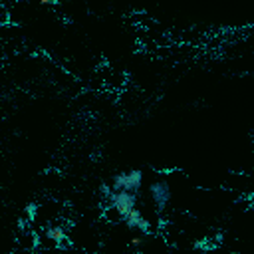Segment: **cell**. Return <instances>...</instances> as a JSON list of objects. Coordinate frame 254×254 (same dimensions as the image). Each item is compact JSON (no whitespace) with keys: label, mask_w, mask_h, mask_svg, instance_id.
Instances as JSON below:
<instances>
[{"label":"cell","mask_w":254,"mask_h":254,"mask_svg":"<svg viewBox=\"0 0 254 254\" xmlns=\"http://www.w3.org/2000/svg\"><path fill=\"white\" fill-rule=\"evenodd\" d=\"M109 200H111V206H113V210L121 216V218H125L133 208H135V192H127V190H115L111 196H109Z\"/></svg>","instance_id":"7a4b0ae2"},{"label":"cell","mask_w":254,"mask_h":254,"mask_svg":"<svg viewBox=\"0 0 254 254\" xmlns=\"http://www.w3.org/2000/svg\"><path fill=\"white\" fill-rule=\"evenodd\" d=\"M143 183V171L133 169L125 173H117L113 179V189L115 190H127V192H137Z\"/></svg>","instance_id":"6da1fadb"},{"label":"cell","mask_w":254,"mask_h":254,"mask_svg":"<svg viewBox=\"0 0 254 254\" xmlns=\"http://www.w3.org/2000/svg\"><path fill=\"white\" fill-rule=\"evenodd\" d=\"M46 236H48L50 240H54V242H62V240L65 238V232H64L62 226H48V228H46Z\"/></svg>","instance_id":"5b68a950"},{"label":"cell","mask_w":254,"mask_h":254,"mask_svg":"<svg viewBox=\"0 0 254 254\" xmlns=\"http://www.w3.org/2000/svg\"><path fill=\"white\" fill-rule=\"evenodd\" d=\"M149 194H151V200H153L157 212H163L167 208L169 200H171V189H169V185L165 181H155L149 187Z\"/></svg>","instance_id":"3957f363"},{"label":"cell","mask_w":254,"mask_h":254,"mask_svg":"<svg viewBox=\"0 0 254 254\" xmlns=\"http://www.w3.org/2000/svg\"><path fill=\"white\" fill-rule=\"evenodd\" d=\"M101 194H105V196H111V194H113V192H111V187H109L107 183L101 185Z\"/></svg>","instance_id":"8992f818"},{"label":"cell","mask_w":254,"mask_h":254,"mask_svg":"<svg viewBox=\"0 0 254 254\" xmlns=\"http://www.w3.org/2000/svg\"><path fill=\"white\" fill-rule=\"evenodd\" d=\"M143 242V238H139V236H135V238H131V246H139Z\"/></svg>","instance_id":"52a82bcc"},{"label":"cell","mask_w":254,"mask_h":254,"mask_svg":"<svg viewBox=\"0 0 254 254\" xmlns=\"http://www.w3.org/2000/svg\"><path fill=\"white\" fill-rule=\"evenodd\" d=\"M26 212H28V216L34 214V204H28V206H26Z\"/></svg>","instance_id":"ba28073f"},{"label":"cell","mask_w":254,"mask_h":254,"mask_svg":"<svg viewBox=\"0 0 254 254\" xmlns=\"http://www.w3.org/2000/svg\"><path fill=\"white\" fill-rule=\"evenodd\" d=\"M125 224H127L129 228H133V230H143V232H147V230L151 228L149 220L139 212V208H137V206H135V208L125 216Z\"/></svg>","instance_id":"277c9868"}]
</instances>
